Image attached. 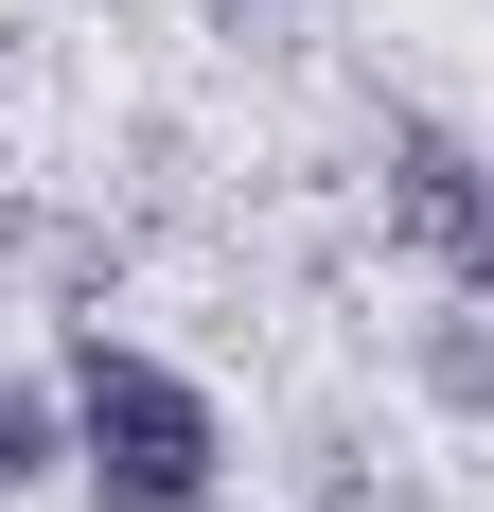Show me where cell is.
<instances>
[{"label": "cell", "mask_w": 494, "mask_h": 512, "mask_svg": "<svg viewBox=\"0 0 494 512\" xmlns=\"http://www.w3.org/2000/svg\"><path fill=\"white\" fill-rule=\"evenodd\" d=\"M371 177H389V230H406V248L442 265L459 301H494V159L459 142V124H389Z\"/></svg>", "instance_id": "7a4b0ae2"}, {"label": "cell", "mask_w": 494, "mask_h": 512, "mask_svg": "<svg viewBox=\"0 0 494 512\" xmlns=\"http://www.w3.org/2000/svg\"><path fill=\"white\" fill-rule=\"evenodd\" d=\"M53 389H71V495L89 512H230V407L177 354H142V336L89 318L53 354Z\"/></svg>", "instance_id": "6da1fadb"}, {"label": "cell", "mask_w": 494, "mask_h": 512, "mask_svg": "<svg viewBox=\"0 0 494 512\" xmlns=\"http://www.w3.org/2000/svg\"><path fill=\"white\" fill-rule=\"evenodd\" d=\"M424 407H459V424H494V301H459V318H424Z\"/></svg>", "instance_id": "277c9868"}, {"label": "cell", "mask_w": 494, "mask_h": 512, "mask_svg": "<svg viewBox=\"0 0 494 512\" xmlns=\"http://www.w3.org/2000/svg\"><path fill=\"white\" fill-rule=\"evenodd\" d=\"M36 477H71V389L53 371H0V495H36Z\"/></svg>", "instance_id": "3957f363"}]
</instances>
